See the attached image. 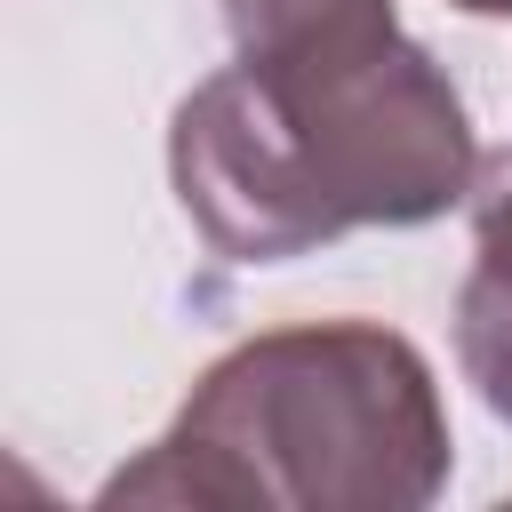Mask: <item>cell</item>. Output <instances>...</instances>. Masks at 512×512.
<instances>
[{
    "instance_id": "obj_1",
    "label": "cell",
    "mask_w": 512,
    "mask_h": 512,
    "mask_svg": "<svg viewBox=\"0 0 512 512\" xmlns=\"http://www.w3.org/2000/svg\"><path fill=\"white\" fill-rule=\"evenodd\" d=\"M168 176L224 264H288L352 224L448 216L480 176V144L432 48L376 32L200 80L168 120Z\"/></svg>"
},
{
    "instance_id": "obj_2",
    "label": "cell",
    "mask_w": 512,
    "mask_h": 512,
    "mask_svg": "<svg viewBox=\"0 0 512 512\" xmlns=\"http://www.w3.org/2000/svg\"><path fill=\"white\" fill-rule=\"evenodd\" d=\"M448 488L432 360L384 320H296L232 344L104 504L416 512Z\"/></svg>"
},
{
    "instance_id": "obj_3",
    "label": "cell",
    "mask_w": 512,
    "mask_h": 512,
    "mask_svg": "<svg viewBox=\"0 0 512 512\" xmlns=\"http://www.w3.org/2000/svg\"><path fill=\"white\" fill-rule=\"evenodd\" d=\"M456 360L480 384V400L512 424V272L472 264L456 288Z\"/></svg>"
},
{
    "instance_id": "obj_4",
    "label": "cell",
    "mask_w": 512,
    "mask_h": 512,
    "mask_svg": "<svg viewBox=\"0 0 512 512\" xmlns=\"http://www.w3.org/2000/svg\"><path fill=\"white\" fill-rule=\"evenodd\" d=\"M472 264H496V272H512V176L480 200V216H472Z\"/></svg>"
},
{
    "instance_id": "obj_5",
    "label": "cell",
    "mask_w": 512,
    "mask_h": 512,
    "mask_svg": "<svg viewBox=\"0 0 512 512\" xmlns=\"http://www.w3.org/2000/svg\"><path fill=\"white\" fill-rule=\"evenodd\" d=\"M448 8H464V16H512V0H448Z\"/></svg>"
}]
</instances>
